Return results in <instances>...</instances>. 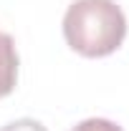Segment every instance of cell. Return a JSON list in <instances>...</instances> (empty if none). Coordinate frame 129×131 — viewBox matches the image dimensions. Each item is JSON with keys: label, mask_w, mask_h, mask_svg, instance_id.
<instances>
[{"label": "cell", "mask_w": 129, "mask_h": 131, "mask_svg": "<svg viewBox=\"0 0 129 131\" xmlns=\"http://www.w3.org/2000/svg\"><path fill=\"white\" fill-rule=\"evenodd\" d=\"M71 131H124L119 124H114L109 118H84L81 124H76Z\"/></svg>", "instance_id": "3957f363"}, {"label": "cell", "mask_w": 129, "mask_h": 131, "mask_svg": "<svg viewBox=\"0 0 129 131\" xmlns=\"http://www.w3.org/2000/svg\"><path fill=\"white\" fill-rule=\"evenodd\" d=\"M63 38L84 58L112 56L127 38V15L116 0H73L63 15Z\"/></svg>", "instance_id": "6da1fadb"}, {"label": "cell", "mask_w": 129, "mask_h": 131, "mask_svg": "<svg viewBox=\"0 0 129 131\" xmlns=\"http://www.w3.org/2000/svg\"><path fill=\"white\" fill-rule=\"evenodd\" d=\"M18 83V50L15 40L5 30H0V98L13 93Z\"/></svg>", "instance_id": "7a4b0ae2"}, {"label": "cell", "mask_w": 129, "mask_h": 131, "mask_svg": "<svg viewBox=\"0 0 129 131\" xmlns=\"http://www.w3.org/2000/svg\"><path fill=\"white\" fill-rule=\"evenodd\" d=\"M0 131H48V129L41 121H35V118H18V121L5 124Z\"/></svg>", "instance_id": "277c9868"}]
</instances>
